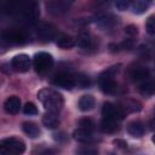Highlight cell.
I'll list each match as a JSON object with an SVG mask.
<instances>
[{
  "mask_svg": "<svg viewBox=\"0 0 155 155\" xmlns=\"http://www.w3.org/2000/svg\"><path fill=\"white\" fill-rule=\"evenodd\" d=\"M4 108H5L6 113H8V114H12V115L17 114L21 109V99L17 96H11L5 101Z\"/></svg>",
  "mask_w": 155,
  "mask_h": 155,
  "instance_id": "obj_12",
  "label": "cell"
},
{
  "mask_svg": "<svg viewBox=\"0 0 155 155\" xmlns=\"http://www.w3.org/2000/svg\"><path fill=\"white\" fill-rule=\"evenodd\" d=\"M25 150V144L19 138L10 137L0 142V155H22Z\"/></svg>",
  "mask_w": 155,
  "mask_h": 155,
  "instance_id": "obj_3",
  "label": "cell"
},
{
  "mask_svg": "<svg viewBox=\"0 0 155 155\" xmlns=\"http://www.w3.org/2000/svg\"><path fill=\"white\" fill-rule=\"evenodd\" d=\"M73 137H74L75 140L81 142V143H88V142H92V140H93L92 132H91V131L82 130V128L75 130L74 133H73Z\"/></svg>",
  "mask_w": 155,
  "mask_h": 155,
  "instance_id": "obj_18",
  "label": "cell"
},
{
  "mask_svg": "<svg viewBox=\"0 0 155 155\" xmlns=\"http://www.w3.org/2000/svg\"><path fill=\"white\" fill-rule=\"evenodd\" d=\"M150 6V1H145V0H136L131 4V10L133 13L136 15H142L144 13Z\"/></svg>",
  "mask_w": 155,
  "mask_h": 155,
  "instance_id": "obj_20",
  "label": "cell"
},
{
  "mask_svg": "<svg viewBox=\"0 0 155 155\" xmlns=\"http://www.w3.org/2000/svg\"><path fill=\"white\" fill-rule=\"evenodd\" d=\"M101 130L105 133H113V132L119 130V121L103 117V120L101 122Z\"/></svg>",
  "mask_w": 155,
  "mask_h": 155,
  "instance_id": "obj_16",
  "label": "cell"
},
{
  "mask_svg": "<svg viewBox=\"0 0 155 155\" xmlns=\"http://www.w3.org/2000/svg\"><path fill=\"white\" fill-rule=\"evenodd\" d=\"M78 44H79L80 47L86 48V50H91V48L94 47V40H93V38L91 36V34L87 33V31H82V33L79 35Z\"/></svg>",
  "mask_w": 155,
  "mask_h": 155,
  "instance_id": "obj_14",
  "label": "cell"
},
{
  "mask_svg": "<svg viewBox=\"0 0 155 155\" xmlns=\"http://www.w3.org/2000/svg\"><path fill=\"white\" fill-rule=\"evenodd\" d=\"M57 45L61 47V48H70L75 45V39L71 36V35H68V34H62L58 39H57Z\"/></svg>",
  "mask_w": 155,
  "mask_h": 155,
  "instance_id": "obj_22",
  "label": "cell"
},
{
  "mask_svg": "<svg viewBox=\"0 0 155 155\" xmlns=\"http://www.w3.org/2000/svg\"><path fill=\"white\" fill-rule=\"evenodd\" d=\"M42 124L45 127L52 130V128H56L58 125H59V119H58V114L57 113H51V111H47L44 116H42Z\"/></svg>",
  "mask_w": 155,
  "mask_h": 155,
  "instance_id": "obj_13",
  "label": "cell"
},
{
  "mask_svg": "<svg viewBox=\"0 0 155 155\" xmlns=\"http://www.w3.org/2000/svg\"><path fill=\"white\" fill-rule=\"evenodd\" d=\"M30 58L28 54H24V53H21V54H17L12 58L11 61V67L13 68V70L18 71V73H25L29 70L30 68Z\"/></svg>",
  "mask_w": 155,
  "mask_h": 155,
  "instance_id": "obj_8",
  "label": "cell"
},
{
  "mask_svg": "<svg viewBox=\"0 0 155 155\" xmlns=\"http://www.w3.org/2000/svg\"><path fill=\"white\" fill-rule=\"evenodd\" d=\"M2 39L8 41L10 44H23L27 40V35L22 29L10 28L2 31Z\"/></svg>",
  "mask_w": 155,
  "mask_h": 155,
  "instance_id": "obj_6",
  "label": "cell"
},
{
  "mask_svg": "<svg viewBox=\"0 0 155 155\" xmlns=\"http://www.w3.org/2000/svg\"><path fill=\"white\" fill-rule=\"evenodd\" d=\"M36 34L40 39L50 41L52 39L56 38L57 35V29L53 24L48 23V22H39L36 24Z\"/></svg>",
  "mask_w": 155,
  "mask_h": 155,
  "instance_id": "obj_5",
  "label": "cell"
},
{
  "mask_svg": "<svg viewBox=\"0 0 155 155\" xmlns=\"http://www.w3.org/2000/svg\"><path fill=\"white\" fill-rule=\"evenodd\" d=\"M90 84H91V80H90V78L87 75H85V74H78L75 76V85L79 86L80 88H86V87L90 86Z\"/></svg>",
  "mask_w": 155,
  "mask_h": 155,
  "instance_id": "obj_26",
  "label": "cell"
},
{
  "mask_svg": "<svg viewBox=\"0 0 155 155\" xmlns=\"http://www.w3.org/2000/svg\"><path fill=\"white\" fill-rule=\"evenodd\" d=\"M115 7L117 10H120V11H126L128 7H131V4L128 1H126V0H117L115 2Z\"/></svg>",
  "mask_w": 155,
  "mask_h": 155,
  "instance_id": "obj_30",
  "label": "cell"
},
{
  "mask_svg": "<svg viewBox=\"0 0 155 155\" xmlns=\"http://www.w3.org/2000/svg\"><path fill=\"white\" fill-rule=\"evenodd\" d=\"M33 64H34V68H35L36 73L46 74L53 67V58L47 52H39L34 56Z\"/></svg>",
  "mask_w": 155,
  "mask_h": 155,
  "instance_id": "obj_4",
  "label": "cell"
},
{
  "mask_svg": "<svg viewBox=\"0 0 155 155\" xmlns=\"http://www.w3.org/2000/svg\"><path fill=\"white\" fill-rule=\"evenodd\" d=\"M38 98L41 102V104L44 105V108L51 113H58L64 104L62 94L52 88L40 90L38 93Z\"/></svg>",
  "mask_w": 155,
  "mask_h": 155,
  "instance_id": "obj_1",
  "label": "cell"
},
{
  "mask_svg": "<svg viewBox=\"0 0 155 155\" xmlns=\"http://www.w3.org/2000/svg\"><path fill=\"white\" fill-rule=\"evenodd\" d=\"M139 92L143 96H145V97H149V96L155 94V80L147 79L145 81H143L139 85Z\"/></svg>",
  "mask_w": 155,
  "mask_h": 155,
  "instance_id": "obj_15",
  "label": "cell"
},
{
  "mask_svg": "<svg viewBox=\"0 0 155 155\" xmlns=\"http://www.w3.org/2000/svg\"><path fill=\"white\" fill-rule=\"evenodd\" d=\"M119 71V65H114V67H110L108 68L105 71H103L98 79V84H99V87L101 90L104 92V93H108V94H111V93H115L116 90H117V84L116 81L114 80V75Z\"/></svg>",
  "mask_w": 155,
  "mask_h": 155,
  "instance_id": "obj_2",
  "label": "cell"
},
{
  "mask_svg": "<svg viewBox=\"0 0 155 155\" xmlns=\"http://www.w3.org/2000/svg\"><path fill=\"white\" fill-rule=\"evenodd\" d=\"M23 111H24L25 115H36V114H38V108L35 107L34 103L28 102V103H25V105L23 107Z\"/></svg>",
  "mask_w": 155,
  "mask_h": 155,
  "instance_id": "obj_29",
  "label": "cell"
},
{
  "mask_svg": "<svg viewBox=\"0 0 155 155\" xmlns=\"http://www.w3.org/2000/svg\"><path fill=\"white\" fill-rule=\"evenodd\" d=\"M144 125L140 121H132L127 126V132L133 137H140L144 134Z\"/></svg>",
  "mask_w": 155,
  "mask_h": 155,
  "instance_id": "obj_17",
  "label": "cell"
},
{
  "mask_svg": "<svg viewBox=\"0 0 155 155\" xmlns=\"http://www.w3.org/2000/svg\"><path fill=\"white\" fill-rule=\"evenodd\" d=\"M145 29H147V33L148 34H150V35H154L155 34V16H150L147 19Z\"/></svg>",
  "mask_w": 155,
  "mask_h": 155,
  "instance_id": "obj_28",
  "label": "cell"
},
{
  "mask_svg": "<svg viewBox=\"0 0 155 155\" xmlns=\"http://www.w3.org/2000/svg\"><path fill=\"white\" fill-rule=\"evenodd\" d=\"M94 98L91 94H85L79 101V109L81 111H90L94 107Z\"/></svg>",
  "mask_w": 155,
  "mask_h": 155,
  "instance_id": "obj_19",
  "label": "cell"
},
{
  "mask_svg": "<svg viewBox=\"0 0 155 155\" xmlns=\"http://www.w3.org/2000/svg\"><path fill=\"white\" fill-rule=\"evenodd\" d=\"M102 114H103V117L113 119V120H116V121L122 120L124 116H125V111L120 107H117L113 103H109V102L104 103L103 109H102Z\"/></svg>",
  "mask_w": 155,
  "mask_h": 155,
  "instance_id": "obj_7",
  "label": "cell"
},
{
  "mask_svg": "<svg viewBox=\"0 0 155 155\" xmlns=\"http://www.w3.org/2000/svg\"><path fill=\"white\" fill-rule=\"evenodd\" d=\"M70 2L68 1H50L46 4V7H47V11L52 15H61V13H64L69 10L70 7Z\"/></svg>",
  "mask_w": 155,
  "mask_h": 155,
  "instance_id": "obj_11",
  "label": "cell"
},
{
  "mask_svg": "<svg viewBox=\"0 0 155 155\" xmlns=\"http://www.w3.org/2000/svg\"><path fill=\"white\" fill-rule=\"evenodd\" d=\"M76 154L78 155H98V149L92 144H86V145H81L76 150Z\"/></svg>",
  "mask_w": 155,
  "mask_h": 155,
  "instance_id": "obj_25",
  "label": "cell"
},
{
  "mask_svg": "<svg viewBox=\"0 0 155 155\" xmlns=\"http://www.w3.org/2000/svg\"><path fill=\"white\" fill-rule=\"evenodd\" d=\"M125 31H126V34L132 35V36H134V35L138 34V29H137L136 25H128V27L125 29Z\"/></svg>",
  "mask_w": 155,
  "mask_h": 155,
  "instance_id": "obj_31",
  "label": "cell"
},
{
  "mask_svg": "<svg viewBox=\"0 0 155 155\" xmlns=\"http://www.w3.org/2000/svg\"><path fill=\"white\" fill-rule=\"evenodd\" d=\"M120 108H121V109L125 111V114H126V113H131V111H139V110H140V104H139L138 102H136V101L130 99V101L122 102L121 105H120Z\"/></svg>",
  "mask_w": 155,
  "mask_h": 155,
  "instance_id": "obj_24",
  "label": "cell"
},
{
  "mask_svg": "<svg viewBox=\"0 0 155 155\" xmlns=\"http://www.w3.org/2000/svg\"><path fill=\"white\" fill-rule=\"evenodd\" d=\"M18 12L27 19V21H34L38 18L39 16V8L36 6L35 2H27V4H23L21 6V10H18Z\"/></svg>",
  "mask_w": 155,
  "mask_h": 155,
  "instance_id": "obj_10",
  "label": "cell"
},
{
  "mask_svg": "<svg viewBox=\"0 0 155 155\" xmlns=\"http://www.w3.org/2000/svg\"><path fill=\"white\" fill-rule=\"evenodd\" d=\"M134 45V40L133 39H126L121 42V46L124 48H132V46Z\"/></svg>",
  "mask_w": 155,
  "mask_h": 155,
  "instance_id": "obj_32",
  "label": "cell"
},
{
  "mask_svg": "<svg viewBox=\"0 0 155 155\" xmlns=\"http://www.w3.org/2000/svg\"><path fill=\"white\" fill-rule=\"evenodd\" d=\"M131 78L134 81H145L149 78V70L145 68H142V67L134 68L131 71Z\"/></svg>",
  "mask_w": 155,
  "mask_h": 155,
  "instance_id": "obj_23",
  "label": "cell"
},
{
  "mask_svg": "<svg viewBox=\"0 0 155 155\" xmlns=\"http://www.w3.org/2000/svg\"><path fill=\"white\" fill-rule=\"evenodd\" d=\"M52 82H53V85L62 87V88H65V90H70L74 86H76L75 85V76L69 74V73H61V74L56 75Z\"/></svg>",
  "mask_w": 155,
  "mask_h": 155,
  "instance_id": "obj_9",
  "label": "cell"
},
{
  "mask_svg": "<svg viewBox=\"0 0 155 155\" xmlns=\"http://www.w3.org/2000/svg\"><path fill=\"white\" fill-rule=\"evenodd\" d=\"M22 128H23L24 133H25L27 136H29L30 138H36V137H39L40 133H41L40 128H39L34 122H23Z\"/></svg>",
  "mask_w": 155,
  "mask_h": 155,
  "instance_id": "obj_21",
  "label": "cell"
},
{
  "mask_svg": "<svg viewBox=\"0 0 155 155\" xmlns=\"http://www.w3.org/2000/svg\"><path fill=\"white\" fill-rule=\"evenodd\" d=\"M79 126H80V128H82V130H86V131H91V132H92V130L94 128L96 124H94V121H93L92 119H90V117H82V119H80V121H79Z\"/></svg>",
  "mask_w": 155,
  "mask_h": 155,
  "instance_id": "obj_27",
  "label": "cell"
},
{
  "mask_svg": "<svg viewBox=\"0 0 155 155\" xmlns=\"http://www.w3.org/2000/svg\"><path fill=\"white\" fill-rule=\"evenodd\" d=\"M151 140H153V143H154V144H155V134H154V136H153V138H151Z\"/></svg>",
  "mask_w": 155,
  "mask_h": 155,
  "instance_id": "obj_33",
  "label": "cell"
}]
</instances>
